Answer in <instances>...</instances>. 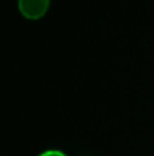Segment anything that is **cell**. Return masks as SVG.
Instances as JSON below:
<instances>
[{
    "mask_svg": "<svg viewBox=\"0 0 154 156\" xmlns=\"http://www.w3.org/2000/svg\"><path fill=\"white\" fill-rule=\"evenodd\" d=\"M20 14L27 20H39L50 9V0H17Z\"/></svg>",
    "mask_w": 154,
    "mask_h": 156,
    "instance_id": "1",
    "label": "cell"
},
{
    "mask_svg": "<svg viewBox=\"0 0 154 156\" xmlns=\"http://www.w3.org/2000/svg\"><path fill=\"white\" fill-rule=\"evenodd\" d=\"M38 156H67L63 152H60V150H56V149H49V150H46V152H43V153H39Z\"/></svg>",
    "mask_w": 154,
    "mask_h": 156,
    "instance_id": "2",
    "label": "cell"
},
{
    "mask_svg": "<svg viewBox=\"0 0 154 156\" xmlns=\"http://www.w3.org/2000/svg\"><path fill=\"white\" fill-rule=\"evenodd\" d=\"M83 156H88V155H83Z\"/></svg>",
    "mask_w": 154,
    "mask_h": 156,
    "instance_id": "3",
    "label": "cell"
}]
</instances>
